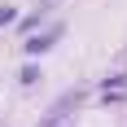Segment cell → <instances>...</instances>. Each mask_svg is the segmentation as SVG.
Returning a JSON list of instances; mask_svg holds the SVG:
<instances>
[{"label": "cell", "mask_w": 127, "mask_h": 127, "mask_svg": "<svg viewBox=\"0 0 127 127\" xmlns=\"http://www.w3.org/2000/svg\"><path fill=\"white\" fill-rule=\"evenodd\" d=\"M48 39H53V35H39V39H26V53H44V48H48Z\"/></svg>", "instance_id": "cell-1"}, {"label": "cell", "mask_w": 127, "mask_h": 127, "mask_svg": "<svg viewBox=\"0 0 127 127\" xmlns=\"http://www.w3.org/2000/svg\"><path fill=\"white\" fill-rule=\"evenodd\" d=\"M4 22H13V9H9V4H0V26H4Z\"/></svg>", "instance_id": "cell-2"}]
</instances>
